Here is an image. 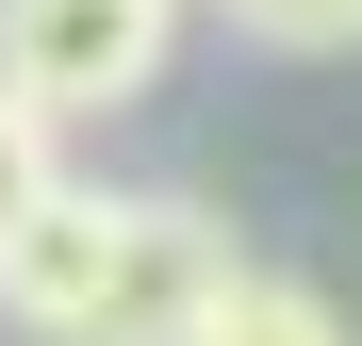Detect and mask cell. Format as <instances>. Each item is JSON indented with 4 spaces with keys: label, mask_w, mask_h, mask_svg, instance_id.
I'll return each instance as SVG.
<instances>
[{
    "label": "cell",
    "mask_w": 362,
    "mask_h": 346,
    "mask_svg": "<svg viewBox=\"0 0 362 346\" xmlns=\"http://www.w3.org/2000/svg\"><path fill=\"white\" fill-rule=\"evenodd\" d=\"M165 33H181V0H0V99L49 132L132 115L165 83Z\"/></svg>",
    "instance_id": "cell-1"
},
{
    "label": "cell",
    "mask_w": 362,
    "mask_h": 346,
    "mask_svg": "<svg viewBox=\"0 0 362 346\" xmlns=\"http://www.w3.org/2000/svg\"><path fill=\"white\" fill-rule=\"evenodd\" d=\"M230 264H247V248H230L198 198H115L99 297H83L66 346H198V313H214V280H230Z\"/></svg>",
    "instance_id": "cell-2"
},
{
    "label": "cell",
    "mask_w": 362,
    "mask_h": 346,
    "mask_svg": "<svg viewBox=\"0 0 362 346\" xmlns=\"http://www.w3.org/2000/svg\"><path fill=\"white\" fill-rule=\"evenodd\" d=\"M99 248H115V182H49L17 231H0V330L66 346L83 297H99Z\"/></svg>",
    "instance_id": "cell-3"
},
{
    "label": "cell",
    "mask_w": 362,
    "mask_h": 346,
    "mask_svg": "<svg viewBox=\"0 0 362 346\" xmlns=\"http://www.w3.org/2000/svg\"><path fill=\"white\" fill-rule=\"evenodd\" d=\"M198 346H346V313H329V280H296V264H230L214 313H198Z\"/></svg>",
    "instance_id": "cell-4"
},
{
    "label": "cell",
    "mask_w": 362,
    "mask_h": 346,
    "mask_svg": "<svg viewBox=\"0 0 362 346\" xmlns=\"http://www.w3.org/2000/svg\"><path fill=\"white\" fill-rule=\"evenodd\" d=\"M49 182H66V132H49V115H17V99H0V231H17Z\"/></svg>",
    "instance_id": "cell-5"
},
{
    "label": "cell",
    "mask_w": 362,
    "mask_h": 346,
    "mask_svg": "<svg viewBox=\"0 0 362 346\" xmlns=\"http://www.w3.org/2000/svg\"><path fill=\"white\" fill-rule=\"evenodd\" d=\"M264 50H362V0H230Z\"/></svg>",
    "instance_id": "cell-6"
}]
</instances>
